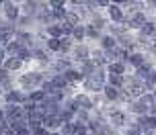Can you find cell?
Listing matches in <instances>:
<instances>
[{
    "label": "cell",
    "mask_w": 156,
    "mask_h": 135,
    "mask_svg": "<svg viewBox=\"0 0 156 135\" xmlns=\"http://www.w3.org/2000/svg\"><path fill=\"white\" fill-rule=\"evenodd\" d=\"M107 10H109V19L113 21V23L125 21V12H123V8H121V4H109Z\"/></svg>",
    "instance_id": "cell-1"
},
{
    "label": "cell",
    "mask_w": 156,
    "mask_h": 135,
    "mask_svg": "<svg viewBox=\"0 0 156 135\" xmlns=\"http://www.w3.org/2000/svg\"><path fill=\"white\" fill-rule=\"evenodd\" d=\"M146 23H148V21H146V15H144V12H136V15H132V19L127 21V27H129V29H140L142 31V27Z\"/></svg>",
    "instance_id": "cell-2"
},
{
    "label": "cell",
    "mask_w": 156,
    "mask_h": 135,
    "mask_svg": "<svg viewBox=\"0 0 156 135\" xmlns=\"http://www.w3.org/2000/svg\"><path fill=\"white\" fill-rule=\"evenodd\" d=\"M109 121H111V125H115V127H123L127 119H125L123 111H111L109 113Z\"/></svg>",
    "instance_id": "cell-3"
},
{
    "label": "cell",
    "mask_w": 156,
    "mask_h": 135,
    "mask_svg": "<svg viewBox=\"0 0 156 135\" xmlns=\"http://www.w3.org/2000/svg\"><path fill=\"white\" fill-rule=\"evenodd\" d=\"M107 70H109V74H115V76H123V74H125V64L121 62V59H117V62H113V64L107 66Z\"/></svg>",
    "instance_id": "cell-4"
},
{
    "label": "cell",
    "mask_w": 156,
    "mask_h": 135,
    "mask_svg": "<svg viewBox=\"0 0 156 135\" xmlns=\"http://www.w3.org/2000/svg\"><path fill=\"white\" fill-rule=\"evenodd\" d=\"M129 64H132L136 70H140L146 62H144V56H142L140 51H132V56H129Z\"/></svg>",
    "instance_id": "cell-5"
},
{
    "label": "cell",
    "mask_w": 156,
    "mask_h": 135,
    "mask_svg": "<svg viewBox=\"0 0 156 135\" xmlns=\"http://www.w3.org/2000/svg\"><path fill=\"white\" fill-rule=\"evenodd\" d=\"M142 37L146 39V37H156V23H152V21H148V23L142 27Z\"/></svg>",
    "instance_id": "cell-6"
},
{
    "label": "cell",
    "mask_w": 156,
    "mask_h": 135,
    "mask_svg": "<svg viewBox=\"0 0 156 135\" xmlns=\"http://www.w3.org/2000/svg\"><path fill=\"white\" fill-rule=\"evenodd\" d=\"M107 82H109V86H113V88H117V90H121L123 88V76H115V74H109L107 76Z\"/></svg>",
    "instance_id": "cell-7"
},
{
    "label": "cell",
    "mask_w": 156,
    "mask_h": 135,
    "mask_svg": "<svg viewBox=\"0 0 156 135\" xmlns=\"http://www.w3.org/2000/svg\"><path fill=\"white\" fill-rule=\"evenodd\" d=\"M101 47L105 51H111V49H115V37L113 35H107V37H103L101 39Z\"/></svg>",
    "instance_id": "cell-8"
},
{
    "label": "cell",
    "mask_w": 156,
    "mask_h": 135,
    "mask_svg": "<svg viewBox=\"0 0 156 135\" xmlns=\"http://www.w3.org/2000/svg\"><path fill=\"white\" fill-rule=\"evenodd\" d=\"M103 92H105V96H107V100H117V98H119V90L113 88V86H109V84L103 88Z\"/></svg>",
    "instance_id": "cell-9"
},
{
    "label": "cell",
    "mask_w": 156,
    "mask_h": 135,
    "mask_svg": "<svg viewBox=\"0 0 156 135\" xmlns=\"http://www.w3.org/2000/svg\"><path fill=\"white\" fill-rule=\"evenodd\" d=\"M6 68L8 70H19L21 68V59H16V57H10L6 62Z\"/></svg>",
    "instance_id": "cell-10"
},
{
    "label": "cell",
    "mask_w": 156,
    "mask_h": 135,
    "mask_svg": "<svg viewBox=\"0 0 156 135\" xmlns=\"http://www.w3.org/2000/svg\"><path fill=\"white\" fill-rule=\"evenodd\" d=\"M84 35H86V27H74V37L76 39H84Z\"/></svg>",
    "instance_id": "cell-11"
},
{
    "label": "cell",
    "mask_w": 156,
    "mask_h": 135,
    "mask_svg": "<svg viewBox=\"0 0 156 135\" xmlns=\"http://www.w3.org/2000/svg\"><path fill=\"white\" fill-rule=\"evenodd\" d=\"M62 27H58V25H54V27H49V35H51V37H54V39H58V37H60V35H62Z\"/></svg>",
    "instance_id": "cell-12"
},
{
    "label": "cell",
    "mask_w": 156,
    "mask_h": 135,
    "mask_svg": "<svg viewBox=\"0 0 156 135\" xmlns=\"http://www.w3.org/2000/svg\"><path fill=\"white\" fill-rule=\"evenodd\" d=\"M86 35H88V37H94V39H99V31L94 29L93 25H88V27H86Z\"/></svg>",
    "instance_id": "cell-13"
},
{
    "label": "cell",
    "mask_w": 156,
    "mask_h": 135,
    "mask_svg": "<svg viewBox=\"0 0 156 135\" xmlns=\"http://www.w3.org/2000/svg\"><path fill=\"white\" fill-rule=\"evenodd\" d=\"M76 57H88V49L86 47H76Z\"/></svg>",
    "instance_id": "cell-14"
},
{
    "label": "cell",
    "mask_w": 156,
    "mask_h": 135,
    "mask_svg": "<svg viewBox=\"0 0 156 135\" xmlns=\"http://www.w3.org/2000/svg\"><path fill=\"white\" fill-rule=\"evenodd\" d=\"M60 45H62V43H60L58 39H51V41H49V49H51V51H58V49H60Z\"/></svg>",
    "instance_id": "cell-15"
},
{
    "label": "cell",
    "mask_w": 156,
    "mask_h": 135,
    "mask_svg": "<svg viewBox=\"0 0 156 135\" xmlns=\"http://www.w3.org/2000/svg\"><path fill=\"white\" fill-rule=\"evenodd\" d=\"M8 100H10V103H15V100H23V98H21L19 92H10V94H8Z\"/></svg>",
    "instance_id": "cell-16"
},
{
    "label": "cell",
    "mask_w": 156,
    "mask_h": 135,
    "mask_svg": "<svg viewBox=\"0 0 156 135\" xmlns=\"http://www.w3.org/2000/svg\"><path fill=\"white\" fill-rule=\"evenodd\" d=\"M43 98V92H33L31 94V100H41Z\"/></svg>",
    "instance_id": "cell-17"
},
{
    "label": "cell",
    "mask_w": 156,
    "mask_h": 135,
    "mask_svg": "<svg viewBox=\"0 0 156 135\" xmlns=\"http://www.w3.org/2000/svg\"><path fill=\"white\" fill-rule=\"evenodd\" d=\"M35 135H45V131L43 129H35Z\"/></svg>",
    "instance_id": "cell-18"
},
{
    "label": "cell",
    "mask_w": 156,
    "mask_h": 135,
    "mask_svg": "<svg viewBox=\"0 0 156 135\" xmlns=\"http://www.w3.org/2000/svg\"><path fill=\"white\" fill-rule=\"evenodd\" d=\"M2 57H4V51H2V49H0V59H2Z\"/></svg>",
    "instance_id": "cell-19"
},
{
    "label": "cell",
    "mask_w": 156,
    "mask_h": 135,
    "mask_svg": "<svg viewBox=\"0 0 156 135\" xmlns=\"http://www.w3.org/2000/svg\"><path fill=\"white\" fill-rule=\"evenodd\" d=\"M152 96H154V100H156V88H154V92H152Z\"/></svg>",
    "instance_id": "cell-20"
}]
</instances>
